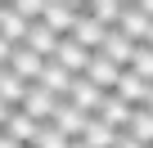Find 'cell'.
Wrapping results in <instances>:
<instances>
[{"instance_id": "6da1fadb", "label": "cell", "mask_w": 153, "mask_h": 148, "mask_svg": "<svg viewBox=\"0 0 153 148\" xmlns=\"http://www.w3.org/2000/svg\"><path fill=\"white\" fill-rule=\"evenodd\" d=\"M104 99H108V94H104V90H99V85H95L90 77H72V90H68V103H72L76 112H86V117H95V112L104 108Z\"/></svg>"}, {"instance_id": "7a4b0ae2", "label": "cell", "mask_w": 153, "mask_h": 148, "mask_svg": "<svg viewBox=\"0 0 153 148\" xmlns=\"http://www.w3.org/2000/svg\"><path fill=\"white\" fill-rule=\"evenodd\" d=\"M59 103H63L59 94H50V90L32 85V90H27V99H23V112H27L36 126H50V121H54V112H59Z\"/></svg>"}, {"instance_id": "3957f363", "label": "cell", "mask_w": 153, "mask_h": 148, "mask_svg": "<svg viewBox=\"0 0 153 148\" xmlns=\"http://www.w3.org/2000/svg\"><path fill=\"white\" fill-rule=\"evenodd\" d=\"M113 32H122L131 45H144V40H149V32H153V18H149L140 5H126V9H122V23H117Z\"/></svg>"}, {"instance_id": "277c9868", "label": "cell", "mask_w": 153, "mask_h": 148, "mask_svg": "<svg viewBox=\"0 0 153 148\" xmlns=\"http://www.w3.org/2000/svg\"><path fill=\"white\" fill-rule=\"evenodd\" d=\"M41 67H45L41 54H32L27 45H14V54H9V72H14V77H23L27 85H36L41 81Z\"/></svg>"}, {"instance_id": "5b68a950", "label": "cell", "mask_w": 153, "mask_h": 148, "mask_svg": "<svg viewBox=\"0 0 153 148\" xmlns=\"http://www.w3.org/2000/svg\"><path fill=\"white\" fill-rule=\"evenodd\" d=\"M0 135H9L18 148H36V135H41V126L23 112V108H14V117L5 121V130H0Z\"/></svg>"}, {"instance_id": "8992f818", "label": "cell", "mask_w": 153, "mask_h": 148, "mask_svg": "<svg viewBox=\"0 0 153 148\" xmlns=\"http://www.w3.org/2000/svg\"><path fill=\"white\" fill-rule=\"evenodd\" d=\"M54 58L72 72V77H86V72H90V63H95V54H90V49H81L72 36H68V40H59V54H54Z\"/></svg>"}, {"instance_id": "52a82bcc", "label": "cell", "mask_w": 153, "mask_h": 148, "mask_svg": "<svg viewBox=\"0 0 153 148\" xmlns=\"http://www.w3.org/2000/svg\"><path fill=\"white\" fill-rule=\"evenodd\" d=\"M41 90H50V94H59V99H68V90H72V72L59 63V58H45V67H41V81H36Z\"/></svg>"}, {"instance_id": "ba28073f", "label": "cell", "mask_w": 153, "mask_h": 148, "mask_svg": "<svg viewBox=\"0 0 153 148\" xmlns=\"http://www.w3.org/2000/svg\"><path fill=\"white\" fill-rule=\"evenodd\" d=\"M135 49H140V45H131V40H126L122 32H108V40H104V49H99V58H108V63H117V67L126 72V67L135 63Z\"/></svg>"}, {"instance_id": "9c48e42d", "label": "cell", "mask_w": 153, "mask_h": 148, "mask_svg": "<svg viewBox=\"0 0 153 148\" xmlns=\"http://www.w3.org/2000/svg\"><path fill=\"white\" fill-rule=\"evenodd\" d=\"M54 126H59L68 139H86V126H90V117H86V112H76V108L63 99V103H59V112H54Z\"/></svg>"}, {"instance_id": "30bf717a", "label": "cell", "mask_w": 153, "mask_h": 148, "mask_svg": "<svg viewBox=\"0 0 153 148\" xmlns=\"http://www.w3.org/2000/svg\"><path fill=\"white\" fill-rule=\"evenodd\" d=\"M27 32H32V23H27L14 5H5V9H0V36H5L9 45H27Z\"/></svg>"}, {"instance_id": "8fae6325", "label": "cell", "mask_w": 153, "mask_h": 148, "mask_svg": "<svg viewBox=\"0 0 153 148\" xmlns=\"http://www.w3.org/2000/svg\"><path fill=\"white\" fill-rule=\"evenodd\" d=\"M95 117H99V121H104V126H113V130H117V135H122V130H126V126H131V117H135V108H131V103H122V99H117V94H108V99H104V108H99V112H95Z\"/></svg>"}, {"instance_id": "7c38bea8", "label": "cell", "mask_w": 153, "mask_h": 148, "mask_svg": "<svg viewBox=\"0 0 153 148\" xmlns=\"http://www.w3.org/2000/svg\"><path fill=\"white\" fill-rule=\"evenodd\" d=\"M122 9H126V0H86V18H95L108 32L122 23Z\"/></svg>"}, {"instance_id": "4fadbf2b", "label": "cell", "mask_w": 153, "mask_h": 148, "mask_svg": "<svg viewBox=\"0 0 153 148\" xmlns=\"http://www.w3.org/2000/svg\"><path fill=\"white\" fill-rule=\"evenodd\" d=\"M72 40L81 45V49H90V54H99V49H104V40H108V27H99L95 18H86V14H81V23H76Z\"/></svg>"}, {"instance_id": "5bb4252c", "label": "cell", "mask_w": 153, "mask_h": 148, "mask_svg": "<svg viewBox=\"0 0 153 148\" xmlns=\"http://www.w3.org/2000/svg\"><path fill=\"white\" fill-rule=\"evenodd\" d=\"M86 77H90V81H95V85H99L104 94H113V90H117V81H122V67L95 54V63H90V72H86Z\"/></svg>"}, {"instance_id": "9a60e30c", "label": "cell", "mask_w": 153, "mask_h": 148, "mask_svg": "<svg viewBox=\"0 0 153 148\" xmlns=\"http://www.w3.org/2000/svg\"><path fill=\"white\" fill-rule=\"evenodd\" d=\"M113 94H117L122 103H131V108H144V94H149V85H144V81L135 77V72H131V67H126V72H122V81H117V90H113Z\"/></svg>"}, {"instance_id": "2e32d148", "label": "cell", "mask_w": 153, "mask_h": 148, "mask_svg": "<svg viewBox=\"0 0 153 148\" xmlns=\"http://www.w3.org/2000/svg\"><path fill=\"white\" fill-rule=\"evenodd\" d=\"M27 49L41 54V58H54V54H59V36H54L45 23H32V32H27Z\"/></svg>"}, {"instance_id": "e0dca14e", "label": "cell", "mask_w": 153, "mask_h": 148, "mask_svg": "<svg viewBox=\"0 0 153 148\" xmlns=\"http://www.w3.org/2000/svg\"><path fill=\"white\" fill-rule=\"evenodd\" d=\"M27 90H32V85H27L23 77H14L9 67H0V99H5L9 108H23V99H27Z\"/></svg>"}, {"instance_id": "ac0fdd59", "label": "cell", "mask_w": 153, "mask_h": 148, "mask_svg": "<svg viewBox=\"0 0 153 148\" xmlns=\"http://www.w3.org/2000/svg\"><path fill=\"white\" fill-rule=\"evenodd\" d=\"M122 135H131L135 144H144V148H153V112H144V108H135V117H131V126H126Z\"/></svg>"}, {"instance_id": "d6986e66", "label": "cell", "mask_w": 153, "mask_h": 148, "mask_svg": "<svg viewBox=\"0 0 153 148\" xmlns=\"http://www.w3.org/2000/svg\"><path fill=\"white\" fill-rule=\"evenodd\" d=\"M86 144H90V148H117V130L104 126L99 117H90V126H86Z\"/></svg>"}, {"instance_id": "ffe728a7", "label": "cell", "mask_w": 153, "mask_h": 148, "mask_svg": "<svg viewBox=\"0 0 153 148\" xmlns=\"http://www.w3.org/2000/svg\"><path fill=\"white\" fill-rule=\"evenodd\" d=\"M131 72H135L144 85H153V45H140V49H135V63H131Z\"/></svg>"}, {"instance_id": "44dd1931", "label": "cell", "mask_w": 153, "mask_h": 148, "mask_svg": "<svg viewBox=\"0 0 153 148\" xmlns=\"http://www.w3.org/2000/svg\"><path fill=\"white\" fill-rule=\"evenodd\" d=\"M36 148H72V139L50 121V126H41V135H36Z\"/></svg>"}, {"instance_id": "7402d4cb", "label": "cell", "mask_w": 153, "mask_h": 148, "mask_svg": "<svg viewBox=\"0 0 153 148\" xmlns=\"http://www.w3.org/2000/svg\"><path fill=\"white\" fill-rule=\"evenodd\" d=\"M9 54H14V45H9L5 36H0V67H9Z\"/></svg>"}, {"instance_id": "603a6c76", "label": "cell", "mask_w": 153, "mask_h": 148, "mask_svg": "<svg viewBox=\"0 0 153 148\" xmlns=\"http://www.w3.org/2000/svg\"><path fill=\"white\" fill-rule=\"evenodd\" d=\"M9 117H14V108H9L5 99H0V130H5V121H9Z\"/></svg>"}, {"instance_id": "cb8c5ba5", "label": "cell", "mask_w": 153, "mask_h": 148, "mask_svg": "<svg viewBox=\"0 0 153 148\" xmlns=\"http://www.w3.org/2000/svg\"><path fill=\"white\" fill-rule=\"evenodd\" d=\"M117 148H144V144H135L131 135H117Z\"/></svg>"}, {"instance_id": "d4e9b609", "label": "cell", "mask_w": 153, "mask_h": 148, "mask_svg": "<svg viewBox=\"0 0 153 148\" xmlns=\"http://www.w3.org/2000/svg\"><path fill=\"white\" fill-rule=\"evenodd\" d=\"M144 112H153V85H149V94H144Z\"/></svg>"}, {"instance_id": "484cf974", "label": "cell", "mask_w": 153, "mask_h": 148, "mask_svg": "<svg viewBox=\"0 0 153 148\" xmlns=\"http://www.w3.org/2000/svg\"><path fill=\"white\" fill-rule=\"evenodd\" d=\"M0 148H18V144H14V139H9V135H0Z\"/></svg>"}, {"instance_id": "4316f807", "label": "cell", "mask_w": 153, "mask_h": 148, "mask_svg": "<svg viewBox=\"0 0 153 148\" xmlns=\"http://www.w3.org/2000/svg\"><path fill=\"white\" fill-rule=\"evenodd\" d=\"M72 148H90V144H86V139H72Z\"/></svg>"}, {"instance_id": "83f0119b", "label": "cell", "mask_w": 153, "mask_h": 148, "mask_svg": "<svg viewBox=\"0 0 153 148\" xmlns=\"http://www.w3.org/2000/svg\"><path fill=\"white\" fill-rule=\"evenodd\" d=\"M144 45H153V32H149V40H144Z\"/></svg>"}, {"instance_id": "f1b7e54d", "label": "cell", "mask_w": 153, "mask_h": 148, "mask_svg": "<svg viewBox=\"0 0 153 148\" xmlns=\"http://www.w3.org/2000/svg\"><path fill=\"white\" fill-rule=\"evenodd\" d=\"M0 9H5V5H0Z\"/></svg>"}]
</instances>
